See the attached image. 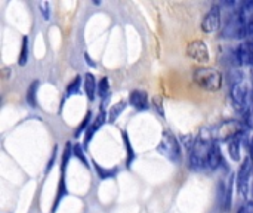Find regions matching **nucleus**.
<instances>
[{
  "label": "nucleus",
  "mask_w": 253,
  "mask_h": 213,
  "mask_svg": "<svg viewBox=\"0 0 253 213\" xmlns=\"http://www.w3.org/2000/svg\"><path fill=\"white\" fill-rule=\"evenodd\" d=\"M212 132L211 130H200L199 136L194 141V145L190 151V157H188V168L194 172H200L205 170L208 168V156L209 151L213 145V139H212Z\"/></svg>",
  "instance_id": "f257e3e1"
},
{
  "label": "nucleus",
  "mask_w": 253,
  "mask_h": 213,
  "mask_svg": "<svg viewBox=\"0 0 253 213\" xmlns=\"http://www.w3.org/2000/svg\"><path fill=\"white\" fill-rule=\"evenodd\" d=\"M193 80L194 83L202 87L203 90L208 92H218L221 90L224 85V77L222 74L211 67H197L193 71Z\"/></svg>",
  "instance_id": "f03ea898"
},
{
  "label": "nucleus",
  "mask_w": 253,
  "mask_h": 213,
  "mask_svg": "<svg viewBox=\"0 0 253 213\" xmlns=\"http://www.w3.org/2000/svg\"><path fill=\"white\" fill-rule=\"evenodd\" d=\"M157 151L166 157L168 160H170L172 163H181L182 159V150H181V142L179 139L170 132V130H165L162 135V139L157 145Z\"/></svg>",
  "instance_id": "7ed1b4c3"
},
{
  "label": "nucleus",
  "mask_w": 253,
  "mask_h": 213,
  "mask_svg": "<svg viewBox=\"0 0 253 213\" xmlns=\"http://www.w3.org/2000/svg\"><path fill=\"white\" fill-rule=\"evenodd\" d=\"M252 169H253V162L251 160V157H246L240 168H239V172H237V179H236V184H237V190L240 193V196L243 199H248L249 197V193H251V176H252Z\"/></svg>",
  "instance_id": "20e7f679"
},
{
  "label": "nucleus",
  "mask_w": 253,
  "mask_h": 213,
  "mask_svg": "<svg viewBox=\"0 0 253 213\" xmlns=\"http://www.w3.org/2000/svg\"><path fill=\"white\" fill-rule=\"evenodd\" d=\"M231 102L236 111L245 114L249 110V92L248 86L242 82L231 86Z\"/></svg>",
  "instance_id": "39448f33"
},
{
  "label": "nucleus",
  "mask_w": 253,
  "mask_h": 213,
  "mask_svg": "<svg viewBox=\"0 0 253 213\" xmlns=\"http://www.w3.org/2000/svg\"><path fill=\"white\" fill-rule=\"evenodd\" d=\"M222 22V12H221V6L219 4H213L209 12L205 15L200 27L205 33H215L221 28Z\"/></svg>",
  "instance_id": "423d86ee"
},
{
  "label": "nucleus",
  "mask_w": 253,
  "mask_h": 213,
  "mask_svg": "<svg viewBox=\"0 0 253 213\" xmlns=\"http://www.w3.org/2000/svg\"><path fill=\"white\" fill-rule=\"evenodd\" d=\"M221 37L222 39H245L246 37V25L239 18L237 13L225 24V28L221 33Z\"/></svg>",
  "instance_id": "0eeeda50"
},
{
  "label": "nucleus",
  "mask_w": 253,
  "mask_h": 213,
  "mask_svg": "<svg viewBox=\"0 0 253 213\" xmlns=\"http://www.w3.org/2000/svg\"><path fill=\"white\" fill-rule=\"evenodd\" d=\"M233 176H230L228 181H219L218 184V202L221 205V209L224 212L231 211L233 205Z\"/></svg>",
  "instance_id": "6e6552de"
},
{
  "label": "nucleus",
  "mask_w": 253,
  "mask_h": 213,
  "mask_svg": "<svg viewBox=\"0 0 253 213\" xmlns=\"http://www.w3.org/2000/svg\"><path fill=\"white\" fill-rule=\"evenodd\" d=\"M187 55L200 62V64H206L209 62V49L206 46V43L203 40H193L188 46H187Z\"/></svg>",
  "instance_id": "1a4fd4ad"
},
{
  "label": "nucleus",
  "mask_w": 253,
  "mask_h": 213,
  "mask_svg": "<svg viewBox=\"0 0 253 213\" xmlns=\"http://www.w3.org/2000/svg\"><path fill=\"white\" fill-rule=\"evenodd\" d=\"M221 166H227V162L224 160V156H222L219 142L215 141L213 145H212V148H211V151H209V156H208V169L218 170Z\"/></svg>",
  "instance_id": "9d476101"
},
{
  "label": "nucleus",
  "mask_w": 253,
  "mask_h": 213,
  "mask_svg": "<svg viewBox=\"0 0 253 213\" xmlns=\"http://www.w3.org/2000/svg\"><path fill=\"white\" fill-rule=\"evenodd\" d=\"M129 104L136 111H147L150 108L148 93L145 90H132L129 93Z\"/></svg>",
  "instance_id": "9b49d317"
},
{
  "label": "nucleus",
  "mask_w": 253,
  "mask_h": 213,
  "mask_svg": "<svg viewBox=\"0 0 253 213\" xmlns=\"http://www.w3.org/2000/svg\"><path fill=\"white\" fill-rule=\"evenodd\" d=\"M105 122H107V114H105V111H101V113L95 117V120L90 123L89 129H87V130H86V133H84V142H83L84 148L90 144L92 138L99 132V129L105 125Z\"/></svg>",
  "instance_id": "f8f14e48"
},
{
  "label": "nucleus",
  "mask_w": 253,
  "mask_h": 213,
  "mask_svg": "<svg viewBox=\"0 0 253 213\" xmlns=\"http://www.w3.org/2000/svg\"><path fill=\"white\" fill-rule=\"evenodd\" d=\"M84 92L87 95V99L90 102L95 101V98L98 96V82L95 79V76L92 73H86L84 74Z\"/></svg>",
  "instance_id": "ddd939ff"
},
{
  "label": "nucleus",
  "mask_w": 253,
  "mask_h": 213,
  "mask_svg": "<svg viewBox=\"0 0 253 213\" xmlns=\"http://www.w3.org/2000/svg\"><path fill=\"white\" fill-rule=\"evenodd\" d=\"M67 185H65V173H61V178H59V184H58V191H56V197H55V202H53V206H52V211L50 212L55 213L59 203L62 202V199L67 196Z\"/></svg>",
  "instance_id": "4468645a"
},
{
  "label": "nucleus",
  "mask_w": 253,
  "mask_h": 213,
  "mask_svg": "<svg viewBox=\"0 0 253 213\" xmlns=\"http://www.w3.org/2000/svg\"><path fill=\"white\" fill-rule=\"evenodd\" d=\"M39 80H33L31 85L28 86V90H27V95H25V99H27V104L31 107V108H36L39 107L37 104V90H39Z\"/></svg>",
  "instance_id": "2eb2a0df"
},
{
  "label": "nucleus",
  "mask_w": 253,
  "mask_h": 213,
  "mask_svg": "<svg viewBox=\"0 0 253 213\" xmlns=\"http://www.w3.org/2000/svg\"><path fill=\"white\" fill-rule=\"evenodd\" d=\"M122 138H123V144H125V148H126V168L130 169V166H132V163L135 160V150H133V147L130 144V139H129L126 130L122 132Z\"/></svg>",
  "instance_id": "dca6fc26"
},
{
  "label": "nucleus",
  "mask_w": 253,
  "mask_h": 213,
  "mask_svg": "<svg viewBox=\"0 0 253 213\" xmlns=\"http://www.w3.org/2000/svg\"><path fill=\"white\" fill-rule=\"evenodd\" d=\"M228 145V154L234 162L240 160V151H242V138H234L230 142H227Z\"/></svg>",
  "instance_id": "f3484780"
},
{
  "label": "nucleus",
  "mask_w": 253,
  "mask_h": 213,
  "mask_svg": "<svg viewBox=\"0 0 253 213\" xmlns=\"http://www.w3.org/2000/svg\"><path fill=\"white\" fill-rule=\"evenodd\" d=\"M126 105H127L126 101H120V102L114 104L108 111V123H114L122 116V113L126 110Z\"/></svg>",
  "instance_id": "a211bd4d"
},
{
  "label": "nucleus",
  "mask_w": 253,
  "mask_h": 213,
  "mask_svg": "<svg viewBox=\"0 0 253 213\" xmlns=\"http://www.w3.org/2000/svg\"><path fill=\"white\" fill-rule=\"evenodd\" d=\"M28 62V37L24 36L21 40V50H19V56H18V65L19 67H25Z\"/></svg>",
  "instance_id": "6ab92c4d"
},
{
  "label": "nucleus",
  "mask_w": 253,
  "mask_h": 213,
  "mask_svg": "<svg viewBox=\"0 0 253 213\" xmlns=\"http://www.w3.org/2000/svg\"><path fill=\"white\" fill-rule=\"evenodd\" d=\"M98 96L101 98V101H107L110 99V80L108 77H102L98 83Z\"/></svg>",
  "instance_id": "aec40b11"
},
{
  "label": "nucleus",
  "mask_w": 253,
  "mask_h": 213,
  "mask_svg": "<svg viewBox=\"0 0 253 213\" xmlns=\"http://www.w3.org/2000/svg\"><path fill=\"white\" fill-rule=\"evenodd\" d=\"M71 156H74L73 154V145H71V142H67V145L62 151V159H61V173H65Z\"/></svg>",
  "instance_id": "412c9836"
},
{
  "label": "nucleus",
  "mask_w": 253,
  "mask_h": 213,
  "mask_svg": "<svg viewBox=\"0 0 253 213\" xmlns=\"http://www.w3.org/2000/svg\"><path fill=\"white\" fill-rule=\"evenodd\" d=\"M93 166H95V170L98 172V176H99V179H111V178H114L116 176V173H117V170L116 169H104L102 166H99L96 162H93Z\"/></svg>",
  "instance_id": "4be33fe9"
},
{
  "label": "nucleus",
  "mask_w": 253,
  "mask_h": 213,
  "mask_svg": "<svg viewBox=\"0 0 253 213\" xmlns=\"http://www.w3.org/2000/svg\"><path fill=\"white\" fill-rule=\"evenodd\" d=\"M90 122H92V111H87L86 113V116H84V119L82 120V123L79 125V128L76 129V132H74V138H79L83 132L86 133V130L89 129L87 126L90 125Z\"/></svg>",
  "instance_id": "5701e85b"
},
{
  "label": "nucleus",
  "mask_w": 253,
  "mask_h": 213,
  "mask_svg": "<svg viewBox=\"0 0 253 213\" xmlns=\"http://www.w3.org/2000/svg\"><path fill=\"white\" fill-rule=\"evenodd\" d=\"M73 154L83 163V166H84L86 169L90 168V166H89V162H87V159H86V156H84V150H83V147H82L80 144H74V145H73Z\"/></svg>",
  "instance_id": "b1692460"
},
{
  "label": "nucleus",
  "mask_w": 253,
  "mask_h": 213,
  "mask_svg": "<svg viewBox=\"0 0 253 213\" xmlns=\"http://www.w3.org/2000/svg\"><path fill=\"white\" fill-rule=\"evenodd\" d=\"M80 85H82V77H80V76H76V77H74V80L67 86V90H65L67 96H73V95L79 93Z\"/></svg>",
  "instance_id": "393cba45"
},
{
  "label": "nucleus",
  "mask_w": 253,
  "mask_h": 213,
  "mask_svg": "<svg viewBox=\"0 0 253 213\" xmlns=\"http://www.w3.org/2000/svg\"><path fill=\"white\" fill-rule=\"evenodd\" d=\"M39 7H40V12H42V16L44 21H49L50 19V3L49 1H40L39 3Z\"/></svg>",
  "instance_id": "a878e982"
},
{
  "label": "nucleus",
  "mask_w": 253,
  "mask_h": 213,
  "mask_svg": "<svg viewBox=\"0 0 253 213\" xmlns=\"http://www.w3.org/2000/svg\"><path fill=\"white\" fill-rule=\"evenodd\" d=\"M56 151H58V147H55V148H53V153H52V156H50V160L47 162V166H46V170H44V173H46V175L52 170V168H53V165H55V160H56Z\"/></svg>",
  "instance_id": "bb28decb"
},
{
  "label": "nucleus",
  "mask_w": 253,
  "mask_h": 213,
  "mask_svg": "<svg viewBox=\"0 0 253 213\" xmlns=\"http://www.w3.org/2000/svg\"><path fill=\"white\" fill-rule=\"evenodd\" d=\"M83 56H84V61H86V64H87L90 68H96V62H95V61L90 58V55H89L87 52H84V53H83Z\"/></svg>",
  "instance_id": "cd10ccee"
},
{
  "label": "nucleus",
  "mask_w": 253,
  "mask_h": 213,
  "mask_svg": "<svg viewBox=\"0 0 253 213\" xmlns=\"http://www.w3.org/2000/svg\"><path fill=\"white\" fill-rule=\"evenodd\" d=\"M153 102H154V107H156V108L159 110V113H160V114L163 116V110H162V101H160V99H154Z\"/></svg>",
  "instance_id": "c85d7f7f"
},
{
  "label": "nucleus",
  "mask_w": 253,
  "mask_h": 213,
  "mask_svg": "<svg viewBox=\"0 0 253 213\" xmlns=\"http://www.w3.org/2000/svg\"><path fill=\"white\" fill-rule=\"evenodd\" d=\"M237 213H246V208H245V206H242V208L239 209V212Z\"/></svg>",
  "instance_id": "c756f323"
},
{
  "label": "nucleus",
  "mask_w": 253,
  "mask_h": 213,
  "mask_svg": "<svg viewBox=\"0 0 253 213\" xmlns=\"http://www.w3.org/2000/svg\"><path fill=\"white\" fill-rule=\"evenodd\" d=\"M251 196H252V199H253V184H252V187H251Z\"/></svg>",
  "instance_id": "7c9ffc66"
}]
</instances>
